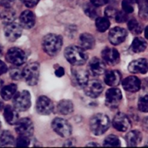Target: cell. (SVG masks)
<instances>
[{"mask_svg": "<svg viewBox=\"0 0 148 148\" xmlns=\"http://www.w3.org/2000/svg\"><path fill=\"white\" fill-rule=\"evenodd\" d=\"M64 56L73 66H82L86 63L88 59L85 50L76 46L66 47L64 50Z\"/></svg>", "mask_w": 148, "mask_h": 148, "instance_id": "6da1fadb", "label": "cell"}, {"mask_svg": "<svg viewBox=\"0 0 148 148\" xmlns=\"http://www.w3.org/2000/svg\"><path fill=\"white\" fill-rule=\"evenodd\" d=\"M63 45V40L60 36L53 33L48 34L42 41L43 51L51 56H56L61 51Z\"/></svg>", "mask_w": 148, "mask_h": 148, "instance_id": "7a4b0ae2", "label": "cell"}, {"mask_svg": "<svg viewBox=\"0 0 148 148\" xmlns=\"http://www.w3.org/2000/svg\"><path fill=\"white\" fill-rule=\"evenodd\" d=\"M109 127L110 119L105 114H95L90 120V128L95 135H102L108 130Z\"/></svg>", "mask_w": 148, "mask_h": 148, "instance_id": "3957f363", "label": "cell"}, {"mask_svg": "<svg viewBox=\"0 0 148 148\" xmlns=\"http://www.w3.org/2000/svg\"><path fill=\"white\" fill-rule=\"evenodd\" d=\"M40 66L37 62L28 64L23 70V77L26 83L30 86L36 85L39 79Z\"/></svg>", "mask_w": 148, "mask_h": 148, "instance_id": "277c9868", "label": "cell"}, {"mask_svg": "<svg viewBox=\"0 0 148 148\" xmlns=\"http://www.w3.org/2000/svg\"><path fill=\"white\" fill-rule=\"evenodd\" d=\"M13 106L19 111H25L31 106V97L28 91L23 90L14 95Z\"/></svg>", "mask_w": 148, "mask_h": 148, "instance_id": "5b68a950", "label": "cell"}, {"mask_svg": "<svg viewBox=\"0 0 148 148\" xmlns=\"http://www.w3.org/2000/svg\"><path fill=\"white\" fill-rule=\"evenodd\" d=\"M53 131L62 137H68L72 134V127L67 121L62 118H56L51 123Z\"/></svg>", "mask_w": 148, "mask_h": 148, "instance_id": "8992f818", "label": "cell"}, {"mask_svg": "<svg viewBox=\"0 0 148 148\" xmlns=\"http://www.w3.org/2000/svg\"><path fill=\"white\" fill-rule=\"evenodd\" d=\"M6 59L15 66H20L26 62L27 56L24 51L19 48L13 47L9 49L7 52Z\"/></svg>", "mask_w": 148, "mask_h": 148, "instance_id": "52a82bcc", "label": "cell"}, {"mask_svg": "<svg viewBox=\"0 0 148 148\" xmlns=\"http://www.w3.org/2000/svg\"><path fill=\"white\" fill-rule=\"evenodd\" d=\"M85 93L88 97L92 98H98L103 90V85L102 82L98 79H92L87 82L84 87Z\"/></svg>", "mask_w": 148, "mask_h": 148, "instance_id": "ba28073f", "label": "cell"}, {"mask_svg": "<svg viewBox=\"0 0 148 148\" xmlns=\"http://www.w3.org/2000/svg\"><path fill=\"white\" fill-rule=\"evenodd\" d=\"M15 124V130L19 135L26 136L29 137L33 134L34 127L33 122L29 118L19 119Z\"/></svg>", "mask_w": 148, "mask_h": 148, "instance_id": "9c48e42d", "label": "cell"}, {"mask_svg": "<svg viewBox=\"0 0 148 148\" xmlns=\"http://www.w3.org/2000/svg\"><path fill=\"white\" fill-rule=\"evenodd\" d=\"M53 103L48 97L40 96L36 102V111L40 115H49L53 111Z\"/></svg>", "mask_w": 148, "mask_h": 148, "instance_id": "30bf717a", "label": "cell"}, {"mask_svg": "<svg viewBox=\"0 0 148 148\" xmlns=\"http://www.w3.org/2000/svg\"><path fill=\"white\" fill-rule=\"evenodd\" d=\"M122 93L118 88H111L106 93V105L109 108H116L120 103Z\"/></svg>", "mask_w": 148, "mask_h": 148, "instance_id": "8fae6325", "label": "cell"}, {"mask_svg": "<svg viewBox=\"0 0 148 148\" xmlns=\"http://www.w3.org/2000/svg\"><path fill=\"white\" fill-rule=\"evenodd\" d=\"M113 127L119 132H127L131 127V121L130 119L123 113H118L114 117L112 121Z\"/></svg>", "mask_w": 148, "mask_h": 148, "instance_id": "7c38bea8", "label": "cell"}, {"mask_svg": "<svg viewBox=\"0 0 148 148\" xmlns=\"http://www.w3.org/2000/svg\"><path fill=\"white\" fill-rule=\"evenodd\" d=\"M127 36V31L124 28L115 27L111 29L108 34V40L114 46L121 44L125 40Z\"/></svg>", "mask_w": 148, "mask_h": 148, "instance_id": "4fadbf2b", "label": "cell"}, {"mask_svg": "<svg viewBox=\"0 0 148 148\" xmlns=\"http://www.w3.org/2000/svg\"><path fill=\"white\" fill-rule=\"evenodd\" d=\"M22 35V27L18 23H12L6 25L4 36L9 41H15Z\"/></svg>", "mask_w": 148, "mask_h": 148, "instance_id": "5bb4252c", "label": "cell"}, {"mask_svg": "<svg viewBox=\"0 0 148 148\" xmlns=\"http://www.w3.org/2000/svg\"><path fill=\"white\" fill-rule=\"evenodd\" d=\"M104 62L109 65L117 64L120 61V54L118 51L113 48H106L101 53Z\"/></svg>", "mask_w": 148, "mask_h": 148, "instance_id": "9a60e30c", "label": "cell"}, {"mask_svg": "<svg viewBox=\"0 0 148 148\" xmlns=\"http://www.w3.org/2000/svg\"><path fill=\"white\" fill-rule=\"evenodd\" d=\"M72 77L75 85L79 88H84L89 80L88 72L85 69L79 68L72 69Z\"/></svg>", "mask_w": 148, "mask_h": 148, "instance_id": "2e32d148", "label": "cell"}, {"mask_svg": "<svg viewBox=\"0 0 148 148\" xmlns=\"http://www.w3.org/2000/svg\"><path fill=\"white\" fill-rule=\"evenodd\" d=\"M106 66L105 63L101 59L97 57H94L90 61L88 64L89 72L93 76H98L105 72Z\"/></svg>", "mask_w": 148, "mask_h": 148, "instance_id": "e0dca14e", "label": "cell"}, {"mask_svg": "<svg viewBox=\"0 0 148 148\" xmlns=\"http://www.w3.org/2000/svg\"><path fill=\"white\" fill-rule=\"evenodd\" d=\"M130 72L134 74H146L147 72V61L146 59H138L130 62L128 66Z\"/></svg>", "mask_w": 148, "mask_h": 148, "instance_id": "ac0fdd59", "label": "cell"}, {"mask_svg": "<svg viewBox=\"0 0 148 148\" xmlns=\"http://www.w3.org/2000/svg\"><path fill=\"white\" fill-rule=\"evenodd\" d=\"M122 86L125 90L135 92L141 88V81L135 76H129L122 81Z\"/></svg>", "mask_w": 148, "mask_h": 148, "instance_id": "d6986e66", "label": "cell"}, {"mask_svg": "<svg viewBox=\"0 0 148 148\" xmlns=\"http://www.w3.org/2000/svg\"><path fill=\"white\" fill-rule=\"evenodd\" d=\"M20 26L25 29H30L35 25L36 16L33 12L25 10L23 12L20 16Z\"/></svg>", "mask_w": 148, "mask_h": 148, "instance_id": "ffe728a7", "label": "cell"}, {"mask_svg": "<svg viewBox=\"0 0 148 148\" xmlns=\"http://www.w3.org/2000/svg\"><path fill=\"white\" fill-rule=\"evenodd\" d=\"M121 81V75L117 70H110L106 72L104 76V82L111 87L118 86Z\"/></svg>", "mask_w": 148, "mask_h": 148, "instance_id": "44dd1931", "label": "cell"}, {"mask_svg": "<svg viewBox=\"0 0 148 148\" xmlns=\"http://www.w3.org/2000/svg\"><path fill=\"white\" fill-rule=\"evenodd\" d=\"M79 43L80 48H82L83 50H90L93 49L95 46V39L90 33H84L79 36Z\"/></svg>", "mask_w": 148, "mask_h": 148, "instance_id": "7402d4cb", "label": "cell"}, {"mask_svg": "<svg viewBox=\"0 0 148 148\" xmlns=\"http://www.w3.org/2000/svg\"><path fill=\"white\" fill-rule=\"evenodd\" d=\"M4 117L10 125H14L18 121L19 114L16 109L10 106H7L4 110Z\"/></svg>", "mask_w": 148, "mask_h": 148, "instance_id": "603a6c76", "label": "cell"}, {"mask_svg": "<svg viewBox=\"0 0 148 148\" xmlns=\"http://www.w3.org/2000/svg\"><path fill=\"white\" fill-rule=\"evenodd\" d=\"M126 142L129 147H136L142 141L143 136L142 134L137 130H132L128 132L126 135Z\"/></svg>", "mask_w": 148, "mask_h": 148, "instance_id": "cb8c5ba5", "label": "cell"}, {"mask_svg": "<svg viewBox=\"0 0 148 148\" xmlns=\"http://www.w3.org/2000/svg\"><path fill=\"white\" fill-rule=\"evenodd\" d=\"M57 112L62 115H68L73 112L74 105L70 100H62L58 103Z\"/></svg>", "mask_w": 148, "mask_h": 148, "instance_id": "d4e9b609", "label": "cell"}, {"mask_svg": "<svg viewBox=\"0 0 148 148\" xmlns=\"http://www.w3.org/2000/svg\"><path fill=\"white\" fill-rule=\"evenodd\" d=\"M17 88V87L15 84H10V85L3 87L0 91L1 98L5 101L10 100L15 95Z\"/></svg>", "mask_w": 148, "mask_h": 148, "instance_id": "484cf974", "label": "cell"}, {"mask_svg": "<svg viewBox=\"0 0 148 148\" xmlns=\"http://www.w3.org/2000/svg\"><path fill=\"white\" fill-rule=\"evenodd\" d=\"M1 20L5 25L14 23L16 19V12L11 7L5 8L1 14Z\"/></svg>", "mask_w": 148, "mask_h": 148, "instance_id": "4316f807", "label": "cell"}, {"mask_svg": "<svg viewBox=\"0 0 148 148\" xmlns=\"http://www.w3.org/2000/svg\"><path fill=\"white\" fill-rule=\"evenodd\" d=\"M14 143V138L10 132L0 131V147L12 145Z\"/></svg>", "mask_w": 148, "mask_h": 148, "instance_id": "83f0119b", "label": "cell"}, {"mask_svg": "<svg viewBox=\"0 0 148 148\" xmlns=\"http://www.w3.org/2000/svg\"><path fill=\"white\" fill-rule=\"evenodd\" d=\"M147 43L145 40L141 37H137L134 39L132 43V49L135 53H140L145 50Z\"/></svg>", "mask_w": 148, "mask_h": 148, "instance_id": "f1b7e54d", "label": "cell"}, {"mask_svg": "<svg viewBox=\"0 0 148 148\" xmlns=\"http://www.w3.org/2000/svg\"><path fill=\"white\" fill-rule=\"evenodd\" d=\"M110 21L106 17H98L95 20V26L97 30L101 33L106 31L110 27Z\"/></svg>", "mask_w": 148, "mask_h": 148, "instance_id": "f546056e", "label": "cell"}, {"mask_svg": "<svg viewBox=\"0 0 148 148\" xmlns=\"http://www.w3.org/2000/svg\"><path fill=\"white\" fill-rule=\"evenodd\" d=\"M128 28L134 35L140 34L143 30V27L141 23H139L135 19H132L128 22Z\"/></svg>", "mask_w": 148, "mask_h": 148, "instance_id": "4dcf8cb0", "label": "cell"}, {"mask_svg": "<svg viewBox=\"0 0 148 148\" xmlns=\"http://www.w3.org/2000/svg\"><path fill=\"white\" fill-rule=\"evenodd\" d=\"M137 0H123L122 6L123 11L125 12L127 14H131L134 12L135 5L137 4Z\"/></svg>", "mask_w": 148, "mask_h": 148, "instance_id": "1f68e13d", "label": "cell"}, {"mask_svg": "<svg viewBox=\"0 0 148 148\" xmlns=\"http://www.w3.org/2000/svg\"><path fill=\"white\" fill-rule=\"evenodd\" d=\"M121 145V143L118 137L114 134L108 135L105 139L103 143V146L105 147H119Z\"/></svg>", "mask_w": 148, "mask_h": 148, "instance_id": "d6a6232c", "label": "cell"}, {"mask_svg": "<svg viewBox=\"0 0 148 148\" xmlns=\"http://www.w3.org/2000/svg\"><path fill=\"white\" fill-rule=\"evenodd\" d=\"M95 7H96L92 5V4H87L84 7V12L90 18L95 19L98 17V12H97Z\"/></svg>", "mask_w": 148, "mask_h": 148, "instance_id": "836d02e7", "label": "cell"}, {"mask_svg": "<svg viewBox=\"0 0 148 148\" xmlns=\"http://www.w3.org/2000/svg\"><path fill=\"white\" fill-rule=\"evenodd\" d=\"M30 143V141L28 137L20 135V137H17V139L16 140L15 145L17 147H26L29 146Z\"/></svg>", "mask_w": 148, "mask_h": 148, "instance_id": "e575fe53", "label": "cell"}, {"mask_svg": "<svg viewBox=\"0 0 148 148\" xmlns=\"http://www.w3.org/2000/svg\"><path fill=\"white\" fill-rule=\"evenodd\" d=\"M10 76L14 80H20L23 77V71L18 67H12L10 71Z\"/></svg>", "mask_w": 148, "mask_h": 148, "instance_id": "d590c367", "label": "cell"}, {"mask_svg": "<svg viewBox=\"0 0 148 148\" xmlns=\"http://www.w3.org/2000/svg\"><path fill=\"white\" fill-rule=\"evenodd\" d=\"M138 108L142 112L148 111V96L147 95L140 98L138 102Z\"/></svg>", "mask_w": 148, "mask_h": 148, "instance_id": "8d00e7d4", "label": "cell"}, {"mask_svg": "<svg viewBox=\"0 0 148 148\" xmlns=\"http://www.w3.org/2000/svg\"><path fill=\"white\" fill-rule=\"evenodd\" d=\"M128 14L125 12L124 11H118L117 12L116 14L114 19L116 20V21L119 23H125L127 20H128Z\"/></svg>", "mask_w": 148, "mask_h": 148, "instance_id": "74e56055", "label": "cell"}, {"mask_svg": "<svg viewBox=\"0 0 148 148\" xmlns=\"http://www.w3.org/2000/svg\"><path fill=\"white\" fill-rule=\"evenodd\" d=\"M118 10L113 7H108L105 10V15L108 18H114Z\"/></svg>", "mask_w": 148, "mask_h": 148, "instance_id": "f35d334b", "label": "cell"}, {"mask_svg": "<svg viewBox=\"0 0 148 148\" xmlns=\"http://www.w3.org/2000/svg\"><path fill=\"white\" fill-rule=\"evenodd\" d=\"M23 4L28 8H32L37 5L39 0H22Z\"/></svg>", "mask_w": 148, "mask_h": 148, "instance_id": "ab89813d", "label": "cell"}, {"mask_svg": "<svg viewBox=\"0 0 148 148\" xmlns=\"http://www.w3.org/2000/svg\"><path fill=\"white\" fill-rule=\"evenodd\" d=\"M15 0H0V5L5 8L11 7L14 4Z\"/></svg>", "mask_w": 148, "mask_h": 148, "instance_id": "60d3db41", "label": "cell"}, {"mask_svg": "<svg viewBox=\"0 0 148 148\" xmlns=\"http://www.w3.org/2000/svg\"><path fill=\"white\" fill-rule=\"evenodd\" d=\"M90 2L95 7H101L108 2V0H90Z\"/></svg>", "mask_w": 148, "mask_h": 148, "instance_id": "b9f144b4", "label": "cell"}, {"mask_svg": "<svg viewBox=\"0 0 148 148\" xmlns=\"http://www.w3.org/2000/svg\"><path fill=\"white\" fill-rule=\"evenodd\" d=\"M7 71V66L4 62L0 59V75H3V74L6 73Z\"/></svg>", "mask_w": 148, "mask_h": 148, "instance_id": "7bdbcfd3", "label": "cell"}, {"mask_svg": "<svg viewBox=\"0 0 148 148\" xmlns=\"http://www.w3.org/2000/svg\"><path fill=\"white\" fill-rule=\"evenodd\" d=\"M64 69L63 67H62V66H59L55 71V75L57 77H61L64 75Z\"/></svg>", "mask_w": 148, "mask_h": 148, "instance_id": "ee69618b", "label": "cell"}, {"mask_svg": "<svg viewBox=\"0 0 148 148\" xmlns=\"http://www.w3.org/2000/svg\"><path fill=\"white\" fill-rule=\"evenodd\" d=\"M87 146H88V147H89V146H91V147H92V146H100V145L97 144V143H90V144L87 145Z\"/></svg>", "mask_w": 148, "mask_h": 148, "instance_id": "f6af8a7d", "label": "cell"}, {"mask_svg": "<svg viewBox=\"0 0 148 148\" xmlns=\"http://www.w3.org/2000/svg\"><path fill=\"white\" fill-rule=\"evenodd\" d=\"M3 85H4V82L0 79V91H1V88H3Z\"/></svg>", "mask_w": 148, "mask_h": 148, "instance_id": "bcb514c9", "label": "cell"}, {"mask_svg": "<svg viewBox=\"0 0 148 148\" xmlns=\"http://www.w3.org/2000/svg\"><path fill=\"white\" fill-rule=\"evenodd\" d=\"M145 38H147V27L145 28Z\"/></svg>", "mask_w": 148, "mask_h": 148, "instance_id": "7dc6e473", "label": "cell"}, {"mask_svg": "<svg viewBox=\"0 0 148 148\" xmlns=\"http://www.w3.org/2000/svg\"><path fill=\"white\" fill-rule=\"evenodd\" d=\"M1 106H2V103H1V102H0V109L1 108Z\"/></svg>", "mask_w": 148, "mask_h": 148, "instance_id": "c3c4849f", "label": "cell"}, {"mask_svg": "<svg viewBox=\"0 0 148 148\" xmlns=\"http://www.w3.org/2000/svg\"><path fill=\"white\" fill-rule=\"evenodd\" d=\"M0 128H1V122H0Z\"/></svg>", "mask_w": 148, "mask_h": 148, "instance_id": "681fc988", "label": "cell"}]
</instances>
